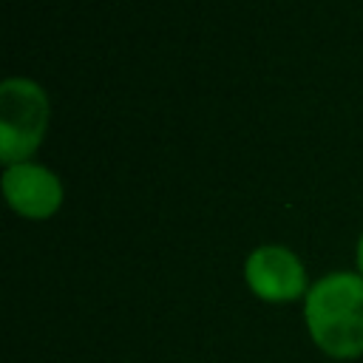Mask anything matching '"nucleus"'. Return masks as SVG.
Returning a JSON list of instances; mask_svg holds the SVG:
<instances>
[{"instance_id": "nucleus-4", "label": "nucleus", "mask_w": 363, "mask_h": 363, "mask_svg": "<svg viewBox=\"0 0 363 363\" xmlns=\"http://www.w3.org/2000/svg\"><path fill=\"white\" fill-rule=\"evenodd\" d=\"M3 193L14 213L26 218H48L62 204V184L60 179L45 170L43 164L20 162L6 167L3 173Z\"/></svg>"}, {"instance_id": "nucleus-2", "label": "nucleus", "mask_w": 363, "mask_h": 363, "mask_svg": "<svg viewBox=\"0 0 363 363\" xmlns=\"http://www.w3.org/2000/svg\"><path fill=\"white\" fill-rule=\"evenodd\" d=\"M45 125H48L45 91L23 77L6 79L0 85V156L9 167L20 164L40 147Z\"/></svg>"}, {"instance_id": "nucleus-3", "label": "nucleus", "mask_w": 363, "mask_h": 363, "mask_svg": "<svg viewBox=\"0 0 363 363\" xmlns=\"http://www.w3.org/2000/svg\"><path fill=\"white\" fill-rule=\"evenodd\" d=\"M244 278H247V286L261 301H269V303H286L309 292L303 264L292 250L278 244L252 250L250 258L244 261Z\"/></svg>"}, {"instance_id": "nucleus-5", "label": "nucleus", "mask_w": 363, "mask_h": 363, "mask_svg": "<svg viewBox=\"0 0 363 363\" xmlns=\"http://www.w3.org/2000/svg\"><path fill=\"white\" fill-rule=\"evenodd\" d=\"M357 269H360V275H363V235H360V241H357Z\"/></svg>"}, {"instance_id": "nucleus-1", "label": "nucleus", "mask_w": 363, "mask_h": 363, "mask_svg": "<svg viewBox=\"0 0 363 363\" xmlns=\"http://www.w3.org/2000/svg\"><path fill=\"white\" fill-rule=\"evenodd\" d=\"M303 318L312 343L337 360L363 354V275L332 272L309 286Z\"/></svg>"}]
</instances>
